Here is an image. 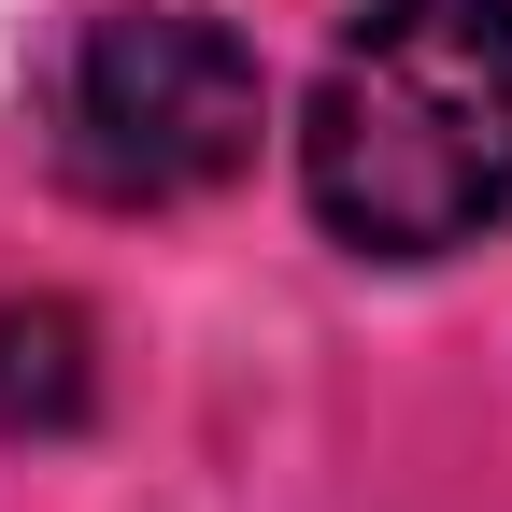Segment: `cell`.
Returning <instances> with one entry per match:
<instances>
[{
    "instance_id": "6da1fadb",
    "label": "cell",
    "mask_w": 512,
    "mask_h": 512,
    "mask_svg": "<svg viewBox=\"0 0 512 512\" xmlns=\"http://www.w3.org/2000/svg\"><path fill=\"white\" fill-rule=\"evenodd\" d=\"M299 185L356 256H456L512 214V0H370L299 100Z\"/></svg>"
},
{
    "instance_id": "7a4b0ae2",
    "label": "cell",
    "mask_w": 512,
    "mask_h": 512,
    "mask_svg": "<svg viewBox=\"0 0 512 512\" xmlns=\"http://www.w3.org/2000/svg\"><path fill=\"white\" fill-rule=\"evenodd\" d=\"M256 86L242 29L171 15V0H128V15H86V43L57 57V171L114 214L157 200H214V185L256 157Z\"/></svg>"
},
{
    "instance_id": "3957f363",
    "label": "cell",
    "mask_w": 512,
    "mask_h": 512,
    "mask_svg": "<svg viewBox=\"0 0 512 512\" xmlns=\"http://www.w3.org/2000/svg\"><path fill=\"white\" fill-rule=\"evenodd\" d=\"M100 413V342L72 299H0V427L15 441H57Z\"/></svg>"
}]
</instances>
